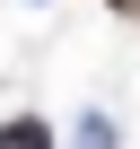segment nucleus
I'll return each instance as SVG.
<instances>
[{
  "label": "nucleus",
  "mask_w": 140,
  "mask_h": 149,
  "mask_svg": "<svg viewBox=\"0 0 140 149\" xmlns=\"http://www.w3.org/2000/svg\"><path fill=\"white\" fill-rule=\"evenodd\" d=\"M0 149H44V132L26 123V132H0Z\"/></svg>",
  "instance_id": "f257e3e1"
}]
</instances>
